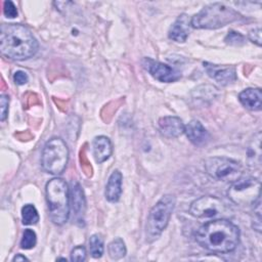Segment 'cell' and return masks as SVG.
Listing matches in <instances>:
<instances>
[{
  "mask_svg": "<svg viewBox=\"0 0 262 262\" xmlns=\"http://www.w3.org/2000/svg\"><path fill=\"white\" fill-rule=\"evenodd\" d=\"M37 243V235L34 230L28 228L24 231L21 241H20V248L25 250H30L35 247Z\"/></svg>",
  "mask_w": 262,
  "mask_h": 262,
  "instance_id": "cell-24",
  "label": "cell"
},
{
  "mask_svg": "<svg viewBox=\"0 0 262 262\" xmlns=\"http://www.w3.org/2000/svg\"><path fill=\"white\" fill-rule=\"evenodd\" d=\"M252 208H253V213H254V218L252 219L253 228L256 231L260 232L261 231V198H259L254 203Z\"/></svg>",
  "mask_w": 262,
  "mask_h": 262,
  "instance_id": "cell-25",
  "label": "cell"
},
{
  "mask_svg": "<svg viewBox=\"0 0 262 262\" xmlns=\"http://www.w3.org/2000/svg\"><path fill=\"white\" fill-rule=\"evenodd\" d=\"M159 130L165 137L175 138L184 133V125L177 117H163L158 122Z\"/></svg>",
  "mask_w": 262,
  "mask_h": 262,
  "instance_id": "cell-14",
  "label": "cell"
},
{
  "mask_svg": "<svg viewBox=\"0 0 262 262\" xmlns=\"http://www.w3.org/2000/svg\"><path fill=\"white\" fill-rule=\"evenodd\" d=\"M261 132L254 135V139L248 147L247 161L249 166L260 168L261 166Z\"/></svg>",
  "mask_w": 262,
  "mask_h": 262,
  "instance_id": "cell-18",
  "label": "cell"
},
{
  "mask_svg": "<svg viewBox=\"0 0 262 262\" xmlns=\"http://www.w3.org/2000/svg\"><path fill=\"white\" fill-rule=\"evenodd\" d=\"M122 173L119 170H115L106 183L104 195L105 199L111 203H116L119 201L122 193Z\"/></svg>",
  "mask_w": 262,
  "mask_h": 262,
  "instance_id": "cell-17",
  "label": "cell"
},
{
  "mask_svg": "<svg viewBox=\"0 0 262 262\" xmlns=\"http://www.w3.org/2000/svg\"><path fill=\"white\" fill-rule=\"evenodd\" d=\"M249 39L257 44L258 46H261V29L260 28H256V29H253L249 32Z\"/></svg>",
  "mask_w": 262,
  "mask_h": 262,
  "instance_id": "cell-31",
  "label": "cell"
},
{
  "mask_svg": "<svg viewBox=\"0 0 262 262\" xmlns=\"http://www.w3.org/2000/svg\"><path fill=\"white\" fill-rule=\"evenodd\" d=\"M261 183L253 177H239L227 191L228 198L241 207H252L260 198Z\"/></svg>",
  "mask_w": 262,
  "mask_h": 262,
  "instance_id": "cell-7",
  "label": "cell"
},
{
  "mask_svg": "<svg viewBox=\"0 0 262 262\" xmlns=\"http://www.w3.org/2000/svg\"><path fill=\"white\" fill-rule=\"evenodd\" d=\"M184 133L189 141L196 146L205 145L210 139L209 132L198 120H191L187 125H185Z\"/></svg>",
  "mask_w": 262,
  "mask_h": 262,
  "instance_id": "cell-12",
  "label": "cell"
},
{
  "mask_svg": "<svg viewBox=\"0 0 262 262\" xmlns=\"http://www.w3.org/2000/svg\"><path fill=\"white\" fill-rule=\"evenodd\" d=\"M86 259V250L83 246H77L73 249L71 253L72 261H85Z\"/></svg>",
  "mask_w": 262,
  "mask_h": 262,
  "instance_id": "cell-27",
  "label": "cell"
},
{
  "mask_svg": "<svg viewBox=\"0 0 262 262\" xmlns=\"http://www.w3.org/2000/svg\"><path fill=\"white\" fill-rule=\"evenodd\" d=\"M206 173L213 179L225 182H234L243 174L242 165L228 158L213 157L205 161Z\"/></svg>",
  "mask_w": 262,
  "mask_h": 262,
  "instance_id": "cell-8",
  "label": "cell"
},
{
  "mask_svg": "<svg viewBox=\"0 0 262 262\" xmlns=\"http://www.w3.org/2000/svg\"><path fill=\"white\" fill-rule=\"evenodd\" d=\"M126 246L125 243L122 238L118 237L116 239H114L113 242H111L107 246V253L108 256L113 259V260H119L123 257H125L126 255Z\"/></svg>",
  "mask_w": 262,
  "mask_h": 262,
  "instance_id": "cell-21",
  "label": "cell"
},
{
  "mask_svg": "<svg viewBox=\"0 0 262 262\" xmlns=\"http://www.w3.org/2000/svg\"><path fill=\"white\" fill-rule=\"evenodd\" d=\"M3 12H4L6 17L13 18V17L17 16V9H16L15 5L11 1H9V0L4 2V4H3Z\"/></svg>",
  "mask_w": 262,
  "mask_h": 262,
  "instance_id": "cell-28",
  "label": "cell"
},
{
  "mask_svg": "<svg viewBox=\"0 0 262 262\" xmlns=\"http://www.w3.org/2000/svg\"><path fill=\"white\" fill-rule=\"evenodd\" d=\"M46 202L50 219L57 225L66 223L70 216L69 187L61 178L50 179L45 187Z\"/></svg>",
  "mask_w": 262,
  "mask_h": 262,
  "instance_id": "cell-4",
  "label": "cell"
},
{
  "mask_svg": "<svg viewBox=\"0 0 262 262\" xmlns=\"http://www.w3.org/2000/svg\"><path fill=\"white\" fill-rule=\"evenodd\" d=\"M89 249L90 254L93 258H100L103 254V241L98 234L91 235L89 239Z\"/></svg>",
  "mask_w": 262,
  "mask_h": 262,
  "instance_id": "cell-23",
  "label": "cell"
},
{
  "mask_svg": "<svg viewBox=\"0 0 262 262\" xmlns=\"http://www.w3.org/2000/svg\"><path fill=\"white\" fill-rule=\"evenodd\" d=\"M196 243L213 253H229L239 242V229L231 221L218 218L202 225L195 232Z\"/></svg>",
  "mask_w": 262,
  "mask_h": 262,
  "instance_id": "cell-1",
  "label": "cell"
},
{
  "mask_svg": "<svg viewBox=\"0 0 262 262\" xmlns=\"http://www.w3.org/2000/svg\"><path fill=\"white\" fill-rule=\"evenodd\" d=\"M191 95L194 100L205 103L206 101H212L217 97L218 89L212 85H202L195 88Z\"/></svg>",
  "mask_w": 262,
  "mask_h": 262,
  "instance_id": "cell-19",
  "label": "cell"
},
{
  "mask_svg": "<svg viewBox=\"0 0 262 262\" xmlns=\"http://www.w3.org/2000/svg\"><path fill=\"white\" fill-rule=\"evenodd\" d=\"M13 81L17 85H25L29 81V77L24 71H16L13 74Z\"/></svg>",
  "mask_w": 262,
  "mask_h": 262,
  "instance_id": "cell-30",
  "label": "cell"
},
{
  "mask_svg": "<svg viewBox=\"0 0 262 262\" xmlns=\"http://www.w3.org/2000/svg\"><path fill=\"white\" fill-rule=\"evenodd\" d=\"M8 104H9V97L7 95H5V94H2L1 97H0V105H1L0 119H1V121H4L5 118L7 117Z\"/></svg>",
  "mask_w": 262,
  "mask_h": 262,
  "instance_id": "cell-29",
  "label": "cell"
},
{
  "mask_svg": "<svg viewBox=\"0 0 262 262\" xmlns=\"http://www.w3.org/2000/svg\"><path fill=\"white\" fill-rule=\"evenodd\" d=\"M68 161L69 149L61 138L53 137L45 143L41 156V165L46 172L54 175L61 174Z\"/></svg>",
  "mask_w": 262,
  "mask_h": 262,
  "instance_id": "cell-6",
  "label": "cell"
},
{
  "mask_svg": "<svg viewBox=\"0 0 262 262\" xmlns=\"http://www.w3.org/2000/svg\"><path fill=\"white\" fill-rule=\"evenodd\" d=\"M203 64L208 76L223 86L236 80V72L233 66H219L210 62H204Z\"/></svg>",
  "mask_w": 262,
  "mask_h": 262,
  "instance_id": "cell-11",
  "label": "cell"
},
{
  "mask_svg": "<svg viewBox=\"0 0 262 262\" xmlns=\"http://www.w3.org/2000/svg\"><path fill=\"white\" fill-rule=\"evenodd\" d=\"M38 50V42L32 32L19 24H2L0 28V51L9 59L25 60Z\"/></svg>",
  "mask_w": 262,
  "mask_h": 262,
  "instance_id": "cell-2",
  "label": "cell"
},
{
  "mask_svg": "<svg viewBox=\"0 0 262 262\" xmlns=\"http://www.w3.org/2000/svg\"><path fill=\"white\" fill-rule=\"evenodd\" d=\"M21 219L25 225H33L39 221V214L35 206L27 204L21 209Z\"/></svg>",
  "mask_w": 262,
  "mask_h": 262,
  "instance_id": "cell-22",
  "label": "cell"
},
{
  "mask_svg": "<svg viewBox=\"0 0 262 262\" xmlns=\"http://www.w3.org/2000/svg\"><path fill=\"white\" fill-rule=\"evenodd\" d=\"M239 102L250 111H260L262 105V92L260 88H247L238 95Z\"/></svg>",
  "mask_w": 262,
  "mask_h": 262,
  "instance_id": "cell-15",
  "label": "cell"
},
{
  "mask_svg": "<svg viewBox=\"0 0 262 262\" xmlns=\"http://www.w3.org/2000/svg\"><path fill=\"white\" fill-rule=\"evenodd\" d=\"M224 41L226 44H229L232 46H241V45L245 44V37L242 34H239L238 32L230 31L226 35Z\"/></svg>",
  "mask_w": 262,
  "mask_h": 262,
  "instance_id": "cell-26",
  "label": "cell"
},
{
  "mask_svg": "<svg viewBox=\"0 0 262 262\" xmlns=\"http://www.w3.org/2000/svg\"><path fill=\"white\" fill-rule=\"evenodd\" d=\"M142 66L156 80L160 82L171 83L177 81L181 77L180 72L174 68L148 57H144L142 59Z\"/></svg>",
  "mask_w": 262,
  "mask_h": 262,
  "instance_id": "cell-10",
  "label": "cell"
},
{
  "mask_svg": "<svg viewBox=\"0 0 262 262\" xmlns=\"http://www.w3.org/2000/svg\"><path fill=\"white\" fill-rule=\"evenodd\" d=\"M93 156L95 161L100 164L106 161L113 152V145L111 140L105 136H96L92 142Z\"/></svg>",
  "mask_w": 262,
  "mask_h": 262,
  "instance_id": "cell-16",
  "label": "cell"
},
{
  "mask_svg": "<svg viewBox=\"0 0 262 262\" xmlns=\"http://www.w3.org/2000/svg\"><path fill=\"white\" fill-rule=\"evenodd\" d=\"M189 212L196 218L218 219L227 215L228 208L220 199L212 195H205L191 203Z\"/></svg>",
  "mask_w": 262,
  "mask_h": 262,
  "instance_id": "cell-9",
  "label": "cell"
},
{
  "mask_svg": "<svg viewBox=\"0 0 262 262\" xmlns=\"http://www.w3.org/2000/svg\"><path fill=\"white\" fill-rule=\"evenodd\" d=\"M241 18H243L242 14L233 8L222 3H212L194 14L190 19V25L194 29L215 30Z\"/></svg>",
  "mask_w": 262,
  "mask_h": 262,
  "instance_id": "cell-3",
  "label": "cell"
},
{
  "mask_svg": "<svg viewBox=\"0 0 262 262\" xmlns=\"http://www.w3.org/2000/svg\"><path fill=\"white\" fill-rule=\"evenodd\" d=\"M72 193H73V196H72L73 210L75 211L76 217L79 218V220H81L85 212V199L83 195V191L78 183H76L73 186Z\"/></svg>",
  "mask_w": 262,
  "mask_h": 262,
  "instance_id": "cell-20",
  "label": "cell"
},
{
  "mask_svg": "<svg viewBox=\"0 0 262 262\" xmlns=\"http://www.w3.org/2000/svg\"><path fill=\"white\" fill-rule=\"evenodd\" d=\"M176 200L173 195L166 194L151 208L145 224V236L147 242L157 239L167 227Z\"/></svg>",
  "mask_w": 262,
  "mask_h": 262,
  "instance_id": "cell-5",
  "label": "cell"
},
{
  "mask_svg": "<svg viewBox=\"0 0 262 262\" xmlns=\"http://www.w3.org/2000/svg\"><path fill=\"white\" fill-rule=\"evenodd\" d=\"M190 19L191 18H189L188 15L185 13L179 15L174 24L171 26L168 37L178 43L185 42L189 34V28L191 27Z\"/></svg>",
  "mask_w": 262,
  "mask_h": 262,
  "instance_id": "cell-13",
  "label": "cell"
},
{
  "mask_svg": "<svg viewBox=\"0 0 262 262\" xmlns=\"http://www.w3.org/2000/svg\"><path fill=\"white\" fill-rule=\"evenodd\" d=\"M29 259L25 256H23L21 254H17L16 256H14V258L12 259V261H28Z\"/></svg>",
  "mask_w": 262,
  "mask_h": 262,
  "instance_id": "cell-32",
  "label": "cell"
}]
</instances>
